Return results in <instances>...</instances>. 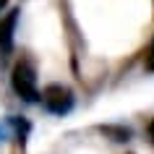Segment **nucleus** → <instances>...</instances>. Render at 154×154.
I'll return each instance as SVG.
<instances>
[{
  "label": "nucleus",
  "instance_id": "1",
  "mask_svg": "<svg viewBox=\"0 0 154 154\" xmlns=\"http://www.w3.org/2000/svg\"><path fill=\"white\" fill-rule=\"evenodd\" d=\"M11 86L24 102H39V86H37V68L32 60H18L11 71Z\"/></svg>",
  "mask_w": 154,
  "mask_h": 154
},
{
  "label": "nucleus",
  "instance_id": "2",
  "mask_svg": "<svg viewBox=\"0 0 154 154\" xmlns=\"http://www.w3.org/2000/svg\"><path fill=\"white\" fill-rule=\"evenodd\" d=\"M39 102H42V107H45L50 115L63 118V115H68L73 110L76 97H73V91L68 89V86H63V84H50V86H45V89L39 91Z\"/></svg>",
  "mask_w": 154,
  "mask_h": 154
},
{
  "label": "nucleus",
  "instance_id": "3",
  "mask_svg": "<svg viewBox=\"0 0 154 154\" xmlns=\"http://www.w3.org/2000/svg\"><path fill=\"white\" fill-rule=\"evenodd\" d=\"M18 16H21V11L13 8V11H8L5 16L0 18V55H3V57H11V52H13Z\"/></svg>",
  "mask_w": 154,
  "mask_h": 154
},
{
  "label": "nucleus",
  "instance_id": "4",
  "mask_svg": "<svg viewBox=\"0 0 154 154\" xmlns=\"http://www.w3.org/2000/svg\"><path fill=\"white\" fill-rule=\"evenodd\" d=\"M99 133L118 141V144H125L133 138V128H128V125H99Z\"/></svg>",
  "mask_w": 154,
  "mask_h": 154
},
{
  "label": "nucleus",
  "instance_id": "5",
  "mask_svg": "<svg viewBox=\"0 0 154 154\" xmlns=\"http://www.w3.org/2000/svg\"><path fill=\"white\" fill-rule=\"evenodd\" d=\"M8 128L16 133V138L21 141V146H24V144H26V136H29V131H32V123L26 120V118L11 115V118H8Z\"/></svg>",
  "mask_w": 154,
  "mask_h": 154
},
{
  "label": "nucleus",
  "instance_id": "6",
  "mask_svg": "<svg viewBox=\"0 0 154 154\" xmlns=\"http://www.w3.org/2000/svg\"><path fill=\"white\" fill-rule=\"evenodd\" d=\"M146 71L154 73V39H152V47H149V52H146Z\"/></svg>",
  "mask_w": 154,
  "mask_h": 154
},
{
  "label": "nucleus",
  "instance_id": "7",
  "mask_svg": "<svg viewBox=\"0 0 154 154\" xmlns=\"http://www.w3.org/2000/svg\"><path fill=\"white\" fill-rule=\"evenodd\" d=\"M146 133H149V141L154 144V120H149V125H146Z\"/></svg>",
  "mask_w": 154,
  "mask_h": 154
},
{
  "label": "nucleus",
  "instance_id": "8",
  "mask_svg": "<svg viewBox=\"0 0 154 154\" xmlns=\"http://www.w3.org/2000/svg\"><path fill=\"white\" fill-rule=\"evenodd\" d=\"M11 0H0V11H5V5H8Z\"/></svg>",
  "mask_w": 154,
  "mask_h": 154
}]
</instances>
